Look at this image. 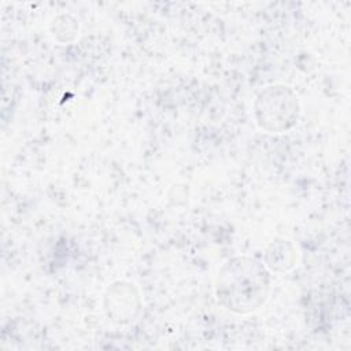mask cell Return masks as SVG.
<instances>
[{
    "instance_id": "cell-1",
    "label": "cell",
    "mask_w": 351,
    "mask_h": 351,
    "mask_svg": "<svg viewBox=\"0 0 351 351\" xmlns=\"http://www.w3.org/2000/svg\"><path fill=\"white\" fill-rule=\"evenodd\" d=\"M269 292V274L251 258H234L219 271L217 295L219 302L236 313H250L261 307Z\"/></svg>"
},
{
    "instance_id": "cell-2",
    "label": "cell",
    "mask_w": 351,
    "mask_h": 351,
    "mask_svg": "<svg viewBox=\"0 0 351 351\" xmlns=\"http://www.w3.org/2000/svg\"><path fill=\"white\" fill-rule=\"evenodd\" d=\"M256 112L262 128L269 130H284L295 122L298 103L289 89L284 86H273L259 96Z\"/></svg>"
}]
</instances>
